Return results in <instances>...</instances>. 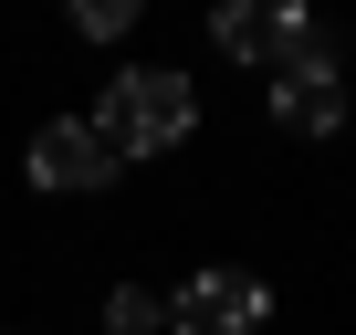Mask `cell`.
I'll use <instances>...</instances> for the list:
<instances>
[{"label": "cell", "instance_id": "7a4b0ae2", "mask_svg": "<svg viewBox=\"0 0 356 335\" xmlns=\"http://www.w3.org/2000/svg\"><path fill=\"white\" fill-rule=\"evenodd\" d=\"M210 42H220L231 63H262V74H283V63H314V53H325V32H314L304 0H283V11H262V0H220V11H210Z\"/></svg>", "mask_w": 356, "mask_h": 335}, {"label": "cell", "instance_id": "5b68a950", "mask_svg": "<svg viewBox=\"0 0 356 335\" xmlns=\"http://www.w3.org/2000/svg\"><path fill=\"white\" fill-rule=\"evenodd\" d=\"M273 115L293 126V136H325V126H346V74L314 53V63H283L273 74Z\"/></svg>", "mask_w": 356, "mask_h": 335}, {"label": "cell", "instance_id": "3957f363", "mask_svg": "<svg viewBox=\"0 0 356 335\" xmlns=\"http://www.w3.org/2000/svg\"><path fill=\"white\" fill-rule=\"evenodd\" d=\"M157 314H168V335H262L273 325V293L252 272H189Z\"/></svg>", "mask_w": 356, "mask_h": 335}, {"label": "cell", "instance_id": "8992f818", "mask_svg": "<svg viewBox=\"0 0 356 335\" xmlns=\"http://www.w3.org/2000/svg\"><path fill=\"white\" fill-rule=\"evenodd\" d=\"M105 325H115V335H168L157 293H136V283H115V293H105Z\"/></svg>", "mask_w": 356, "mask_h": 335}, {"label": "cell", "instance_id": "6da1fadb", "mask_svg": "<svg viewBox=\"0 0 356 335\" xmlns=\"http://www.w3.org/2000/svg\"><path fill=\"white\" fill-rule=\"evenodd\" d=\"M84 126L115 147V168H136V157H168L178 136L200 126V95H189V74H168V63H126Z\"/></svg>", "mask_w": 356, "mask_h": 335}, {"label": "cell", "instance_id": "277c9868", "mask_svg": "<svg viewBox=\"0 0 356 335\" xmlns=\"http://www.w3.org/2000/svg\"><path fill=\"white\" fill-rule=\"evenodd\" d=\"M115 179V147L84 126V115H53L42 136H32V189H63V199H84V189H105Z\"/></svg>", "mask_w": 356, "mask_h": 335}, {"label": "cell", "instance_id": "52a82bcc", "mask_svg": "<svg viewBox=\"0 0 356 335\" xmlns=\"http://www.w3.org/2000/svg\"><path fill=\"white\" fill-rule=\"evenodd\" d=\"M84 32H95V42H115V32H136V0H84Z\"/></svg>", "mask_w": 356, "mask_h": 335}]
</instances>
